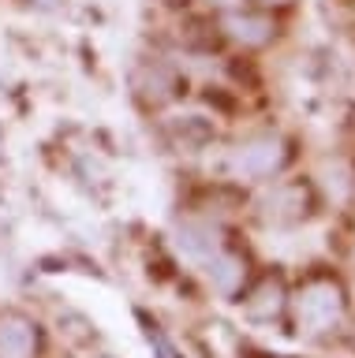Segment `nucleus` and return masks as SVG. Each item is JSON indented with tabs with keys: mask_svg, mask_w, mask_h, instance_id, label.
<instances>
[{
	"mask_svg": "<svg viewBox=\"0 0 355 358\" xmlns=\"http://www.w3.org/2000/svg\"><path fill=\"white\" fill-rule=\"evenodd\" d=\"M292 306H295L299 332L321 336V332H329V329L340 324V317H344V291H340L337 280L314 276V280H307V284L299 287Z\"/></svg>",
	"mask_w": 355,
	"mask_h": 358,
	"instance_id": "nucleus-1",
	"label": "nucleus"
},
{
	"mask_svg": "<svg viewBox=\"0 0 355 358\" xmlns=\"http://www.w3.org/2000/svg\"><path fill=\"white\" fill-rule=\"evenodd\" d=\"M284 142L277 134H254L228 153V172L236 179H270L284 164Z\"/></svg>",
	"mask_w": 355,
	"mask_h": 358,
	"instance_id": "nucleus-2",
	"label": "nucleus"
},
{
	"mask_svg": "<svg viewBox=\"0 0 355 358\" xmlns=\"http://www.w3.org/2000/svg\"><path fill=\"white\" fill-rule=\"evenodd\" d=\"M221 27H225V34L236 45H243V49H262V45H270L277 38V22L273 15H265V11L258 8H228L225 19H221Z\"/></svg>",
	"mask_w": 355,
	"mask_h": 358,
	"instance_id": "nucleus-3",
	"label": "nucleus"
},
{
	"mask_svg": "<svg viewBox=\"0 0 355 358\" xmlns=\"http://www.w3.org/2000/svg\"><path fill=\"white\" fill-rule=\"evenodd\" d=\"M41 347L38 324L27 313H0V358H34Z\"/></svg>",
	"mask_w": 355,
	"mask_h": 358,
	"instance_id": "nucleus-4",
	"label": "nucleus"
},
{
	"mask_svg": "<svg viewBox=\"0 0 355 358\" xmlns=\"http://www.w3.org/2000/svg\"><path fill=\"white\" fill-rule=\"evenodd\" d=\"M202 273L209 276V284H214L221 295H232V291H239L243 276H247V265H243L239 254H232L228 246H221L217 254H209L202 262Z\"/></svg>",
	"mask_w": 355,
	"mask_h": 358,
	"instance_id": "nucleus-5",
	"label": "nucleus"
},
{
	"mask_svg": "<svg viewBox=\"0 0 355 358\" xmlns=\"http://www.w3.org/2000/svg\"><path fill=\"white\" fill-rule=\"evenodd\" d=\"M176 243H180V250L187 254V257H195L198 265L206 262L209 254H217L221 246V231L214 228V224H206V220H187L180 231H176Z\"/></svg>",
	"mask_w": 355,
	"mask_h": 358,
	"instance_id": "nucleus-6",
	"label": "nucleus"
},
{
	"mask_svg": "<svg viewBox=\"0 0 355 358\" xmlns=\"http://www.w3.org/2000/svg\"><path fill=\"white\" fill-rule=\"evenodd\" d=\"M303 206H307V194L295 183H277L262 198V213L270 220H295V217H303Z\"/></svg>",
	"mask_w": 355,
	"mask_h": 358,
	"instance_id": "nucleus-7",
	"label": "nucleus"
},
{
	"mask_svg": "<svg viewBox=\"0 0 355 358\" xmlns=\"http://www.w3.org/2000/svg\"><path fill=\"white\" fill-rule=\"evenodd\" d=\"M281 306H284V291H281V284H277L273 276L262 280L258 291L247 299V310L254 313V317H277V313H281Z\"/></svg>",
	"mask_w": 355,
	"mask_h": 358,
	"instance_id": "nucleus-8",
	"label": "nucleus"
},
{
	"mask_svg": "<svg viewBox=\"0 0 355 358\" xmlns=\"http://www.w3.org/2000/svg\"><path fill=\"white\" fill-rule=\"evenodd\" d=\"M209 4H217V8H225V11H228V8H239L243 0H209Z\"/></svg>",
	"mask_w": 355,
	"mask_h": 358,
	"instance_id": "nucleus-9",
	"label": "nucleus"
},
{
	"mask_svg": "<svg viewBox=\"0 0 355 358\" xmlns=\"http://www.w3.org/2000/svg\"><path fill=\"white\" fill-rule=\"evenodd\" d=\"M262 4H284V0H262Z\"/></svg>",
	"mask_w": 355,
	"mask_h": 358,
	"instance_id": "nucleus-10",
	"label": "nucleus"
}]
</instances>
